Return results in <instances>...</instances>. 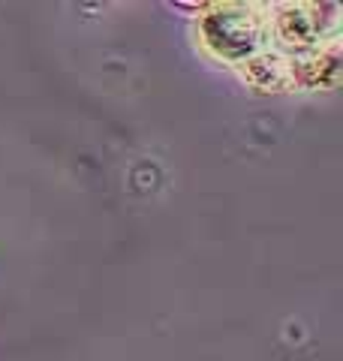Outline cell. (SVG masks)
<instances>
[{
	"label": "cell",
	"mask_w": 343,
	"mask_h": 361,
	"mask_svg": "<svg viewBox=\"0 0 343 361\" xmlns=\"http://www.w3.org/2000/svg\"><path fill=\"white\" fill-rule=\"evenodd\" d=\"M196 37L208 58L241 73L271 51L265 4H214L199 16Z\"/></svg>",
	"instance_id": "cell-1"
}]
</instances>
